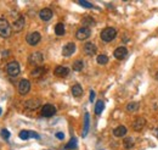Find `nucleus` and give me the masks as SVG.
<instances>
[{"mask_svg": "<svg viewBox=\"0 0 158 150\" xmlns=\"http://www.w3.org/2000/svg\"><path fill=\"white\" fill-rule=\"evenodd\" d=\"M12 33V26H10L6 18H0V37L9 38Z\"/></svg>", "mask_w": 158, "mask_h": 150, "instance_id": "1", "label": "nucleus"}, {"mask_svg": "<svg viewBox=\"0 0 158 150\" xmlns=\"http://www.w3.org/2000/svg\"><path fill=\"white\" fill-rule=\"evenodd\" d=\"M100 37H101V39H102L104 42L110 43V42H112V40L117 37V31L113 27H106L105 29H102Z\"/></svg>", "mask_w": 158, "mask_h": 150, "instance_id": "2", "label": "nucleus"}, {"mask_svg": "<svg viewBox=\"0 0 158 150\" xmlns=\"http://www.w3.org/2000/svg\"><path fill=\"white\" fill-rule=\"evenodd\" d=\"M28 62L30 65L35 66V67H39L40 65L44 62V55L40 53V51H35V53L30 54L28 56Z\"/></svg>", "mask_w": 158, "mask_h": 150, "instance_id": "3", "label": "nucleus"}, {"mask_svg": "<svg viewBox=\"0 0 158 150\" xmlns=\"http://www.w3.org/2000/svg\"><path fill=\"white\" fill-rule=\"evenodd\" d=\"M6 72L10 77H17L21 72V67H19V64L17 61H11L6 65Z\"/></svg>", "mask_w": 158, "mask_h": 150, "instance_id": "4", "label": "nucleus"}, {"mask_svg": "<svg viewBox=\"0 0 158 150\" xmlns=\"http://www.w3.org/2000/svg\"><path fill=\"white\" fill-rule=\"evenodd\" d=\"M17 89H18V93L21 95H26L27 93L30 90V82L28 79H21L18 82Z\"/></svg>", "mask_w": 158, "mask_h": 150, "instance_id": "5", "label": "nucleus"}, {"mask_svg": "<svg viewBox=\"0 0 158 150\" xmlns=\"http://www.w3.org/2000/svg\"><path fill=\"white\" fill-rule=\"evenodd\" d=\"M56 113V107L52 104H45L42 107V116L43 117H51Z\"/></svg>", "mask_w": 158, "mask_h": 150, "instance_id": "6", "label": "nucleus"}, {"mask_svg": "<svg viewBox=\"0 0 158 150\" xmlns=\"http://www.w3.org/2000/svg\"><path fill=\"white\" fill-rule=\"evenodd\" d=\"M146 120L144 117H137V118H135L134 121H132V125H131V127H132V129L134 131H136V132H140V131H142V129L145 128V126H146Z\"/></svg>", "mask_w": 158, "mask_h": 150, "instance_id": "7", "label": "nucleus"}, {"mask_svg": "<svg viewBox=\"0 0 158 150\" xmlns=\"http://www.w3.org/2000/svg\"><path fill=\"white\" fill-rule=\"evenodd\" d=\"M90 35H91V31H90V28H86V27H80L77 31V33H75V37H77L78 40H85V39H88Z\"/></svg>", "mask_w": 158, "mask_h": 150, "instance_id": "8", "label": "nucleus"}, {"mask_svg": "<svg viewBox=\"0 0 158 150\" xmlns=\"http://www.w3.org/2000/svg\"><path fill=\"white\" fill-rule=\"evenodd\" d=\"M40 39H42V35H40L39 32H32L27 34V37H26V40L29 45H37L40 42Z\"/></svg>", "mask_w": 158, "mask_h": 150, "instance_id": "9", "label": "nucleus"}, {"mask_svg": "<svg viewBox=\"0 0 158 150\" xmlns=\"http://www.w3.org/2000/svg\"><path fill=\"white\" fill-rule=\"evenodd\" d=\"M24 23H26L24 17L23 16H18L12 23V31H13V32H16V33L21 32V31L23 29V27H24Z\"/></svg>", "mask_w": 158, "mask_h": 150, "instance_id": "10", "label": "nucleus"}, {"mask_svg": "<svg viewBox=\"0 0 158 150\" xmlns=\"http://www.w3.org/2000/svg\"><path fill=\"white\" fill-rule=\"evenodd\" d=\"M75 51V44L74 43H67L63 48H62V55L65 58H69L72 56Z\"/></svg>", "mask_w": 158, "mask_h": 150, "instance_id": "11", "label": "nucleus"}, {"mask_svg": "<svg viewBox=\"0 0 158 150\" xmlns=\"http://www.w3.org/2000/svg\"><path fill=\"white\" fill-rule=\"evenodd\" d=\"M40 105H42L40 99H29L24 102V107L28 109V110H37L38 107H40Z\"/></svg>", "mask_w": 158, "mask_h": 150, "instance_id": "12", "label": "nucleus"}, {"mask_svg": "<svg viewBox=\"0 0 158 150\" xmlns=\"http://www.w3.org/2000/svg\"><path fill=\"white\" fill-rule=\"evenodd\" d=\"M113 55H114V58L117 60H123L128 56V49H126L125 46H119V48H117L114 50Z\"/></svg>", "mask_w": 158, "mask_h": 150, "instance_id": "13", "label": "nucleus"}, {"mask_svg": "<svg viewBox=\"0 0 158 150\" xmlns=\"http://www.w3.org/2000/svg\"><path fill=\"white\" fill-rule=\"evenodd\" d=\"M83 50H84V54L85 55H88V56H94L95 54H96V51H97V48H96V45L94 44V43H86L85 45H84V48H83Z\"/></svg>", "mask_w": 158, "mask_h": 150, "instance_id": "14", "label": "nucleus"}, {"mask_svg": "<svg viewBox=\"0 0 158 150\" xmlns=\"http://www.w3.org/2000/svg\"><path fill=\"white\" fill-rule=\"evenodd\" d=\"M52 10L51 9H43V10H40V12H39V17L42 21H50V20L52 18Z\"/></svg>", "mask_w": 158, "mask_h": 150, "instance_id": "15", "label": "nucleus"}, {"mask_svg": "<svg viewBox=\"0 0 158 150\" xmlns=\"http://www.w3.org/2000/svg\"><path fill=\"white\" fill-rule=\"evenodd\" d=\"M54 73L57 77H67L69 75V69L68 67H66V66H57L55 69Z\"/></svg>", "mask_w": 158, "mask_h": 150, "instance_id": "16", "label": "nucleus"}, {"mask_svg": "<svg viewBox=\"0 0 158 150\" xmlns=\"http://www.w3.org/2000/svg\"><path fill=\"white\" fill-rule=\"evenodd\" d=\"M125 134H126V127H124V126H118L117 128L113 129V136L117 138L124 137Z\"/></svg>", "mask_w": 158, "mask_h": 150, "instance_id": "17", "label": "nucleus"}, {"mask_svg": "<svg viewBox=\"0 0 158 150\" xmlns=\"http://www.w3.org/2000/svg\"><path fill=\"white\" fill-rule=\"evenodd\" d=\"M89 126H90V115L88 112H85L84 115V128H83V137H86V134L89 132Z\"/></svg>", "mask_w": 158, "mask_h": 150, "instance_id": "18", "label": "nucleus"}, {"mask_svg": "<svg viewBox=\"0 0 158 150\" xmlns=\"http://www.w3.org/2000/svg\"><path fill=\"white\" fill-rule=\"evenodd\" d=\"M45 72H46V69L43 66H39V67H35V69L30 72V76H33V77H42Z\"/></svg>", "mask_w": 158, "mask_h": 150, "instance_id": "19", "label": "nucleus"}, {"mask_svg": "<svg viewBox=\"0 0 158 150\" xmlns=\"http://www.w3.org/2000/svg\"><path fill=\"white\" fill-rule=\"evenodd\" d=\"M72 94H73L75 98H79L81 94H83V88H81L80 84L75 83V84L72 87Z\"/></svg>", "mask_w": 158, "mask_h": 150, "instance_id": "20", "label": "nucleus"}, {"mask_svg": "<svg viewBox=\"0 0 158 150\" xmlns=\"http://www.w3.org/2000/svg\"><path fill=\"white\" fill-rule=\"evenodd\" d=\"M104 109H105V102L102 100L96 101V105H95V113L96 115H101V112L104 111Z\"/></svg>", "mask_w": 158, "mask_h": 150, "instance_id": "21", "label": "nucleus"}, {"mask_svg": "<svg viewBox=\"0 0 158 150\" xmlns=\"http://www.w3.org/2000/svg\"><path fill=\"white\" fill-rule=\"evenodd\" d=\"M72 69L74 71H77V72L81 71V70L84 69V61L83 60H75L74 62H73V65H72Z\"/></svg>", "mask_w": 158, "mask_h": 150, "instance_id": "22", "label": "nucleus"}, {"mask_svg": "<svg viewBox=\"0 0 158 150\" xmlns=\"http://www.w3.org/2000/svg\"><path fill=\"white\" fill-rule=\"evenodd\" d=\"M66 32V29H65V24L63 23H57L55 26V34L56 35H63Z\"/></svg>", "mask_w": 158, "mask_h": 150, "instance_id": "23", "label": "nucleus"}, {"mask_svg": "<svg viewBox=\"0 0 158 150\" xmlns=\"http://www.w3.org/2000/svg\"><path fill=\"white\" fill-rule=\"evenodd\" d=\"M77 149V138H71V140L68 142V144L65 147V150H74Z\"/></svg>", "mask_w": 158, "mask_h": 150, "instance_id": "24", "label": "nucleus"}, {"mask_svg": "<svg viewBox=\"0 0 158 150\" xmlns=\"http://www.w3.org/2000/svg\"><path fill=\"white\" fill-rule=\"evenodd\" d=\"M81 23L84 24V27L89 28V27H91V26H94V24H95V21H94V20L91 18L90 16H85L83 20H81Z\"/></svg>", "mask_w": 158, "mask_h": 150, "instance_id": "25", "label": "nucleus"}, {"mask_svg": "<svg viewBox=\"0 0 158 150\" xmlns=\"http://www.w3.org/2000/svg\"><path fill=\"white\" fill-rule=\"evenodd\" d=\"M96 61H97V64H100V65H106L108 62V56L105 55V54H101L96 58Z\"/></svg>", "mask_w": 158, "mask_h": 150, "instance_id": "26", "label": "nucleus"}, {"mask_svg": "<svg viewBox=\"0 0 158 150\" xmlns=\"http://www.w3.org/2000/svg\"><path fill=\"white\" fill-rule=\"evenodd\" d=\"M139 107H140L139 102H136V101H132V102H129V104L126 105V110H128V111H130V112H134V111H136Z\"/></svg>", "mask_w": 158, "mask_h": 150, "instance_id": "27", "label": "nucleus"}, {"mask_svg": "<svg viewBox=\"0 0 158 150\" xmlns=\"http://www.w3.org/2000/svg\"><path fill=\"white\" fill-rule=\"evenodd\" d=\"M123 144H124V148H125V149H131L132 147H134V139H132L131 137L125 138L124 142H123Z\"/></svg>", "mask_w": 158, "mask_h": 150, "instance_id": "28", "label": "nucleus"}, {"mask_svg": "<svg viewBox=\"0 0 158 150\" xmlns=\"http://www.w3.org/2000/svg\"><path fill=\"white\" fill-rule=\"evenodd\" d=\"M18 137L21 138L22 140H27V139H29V138H30V133H29V131H27V129H23V131L19 132Z\"/></svg>", "mask_w": 158, "mask_h": 150, "instance_id": "29", "label": "nucleus"}, {"mask_svg": "<svg viewBox=\"0 0 158 150\" xmlns=\"http://www.w3.org/2000/svg\"><path fill=\"white\" fill-rule=\"evenodd\" d=\"M78 4L80 5V6H83V7H86V9H93L94 7V5L89 3V1H85V0H79Z\"/></svg>", "mask_w": 158, "mask_h": 150, "instance_id": "30", "label": "nucleus"}, {"mask_svg": "<svg viewBox=\"0 0 158 150\" xmlns=\"http://www.w3.org/2000/svg\"><path fill=\"white\" fill-rule=\"evenodd\" d=\"M0 133H1V137L4 138V139H6V140H7V139L10 138V132L7 131V129H1V132H0Z\"/></svg>", "mask_w": 158, "mask_h": 150, "instance_id": "31", "label": "nucleus"}, {"mask_svg": "<svg viewBox=\"0 0 158 150\" xmlns=\"http://www.w3.org/2000/svg\"><path fill=\"white\" fill-rule=\"evenodd\" d=\"M29 133H30V138H35V139H39L40 138V136L37 133V132H34V131H29Z\"/></svg>", "mask_w": 158, "mask_h": 150, "instance_id": "32", "label": "nucleus"}, {"mask_svg": "<svg viewBox=\"0 0 158 150\" xmlns=\"http://www.w3.org/2000/svg\"><path fill=\"white\" fill-rule=\"evenodd\" d=\"M55 136H56V138H57V139H60V140H62V139L65 138V134H63V132H57V133L55 134Z\"/></svg>", "mask_w": 158, "mask_h": 150, "instance_id": "33", "label": "nucleus"}, {"mask_svg": "<svg viewBox=\"0 0 158 150\" xmlns=\"http://www.w3.org/2000/svg\"><path fill=\"white\" fill-rule=\"evenodd\" d=\"M89 99H90L91 102L94 101V99H95V92H94V90H90V96H89Z\"/></svg>", "mask_w": 158, "mask_h": 150, "instance_id": "34", "label": "nucleus"}, {"mask_svg": "<svg viewBox=\"0 0 158 150\" xmlns=\"http://www.w3.org/2000/svg\"><path fill=\"white\" fill-rule=\"evenodd\" d=\"M10 53H9V51H3V53H1V55L4 56V58H7V55H9Z\"/></svg>", "mask_w": 158, "mask_h": 150, "instance_id": "35", "label": "nucleus"}, {"mask_svg": "<svg viewBox=\"0 0 158 150\" xmlns=\"http://www.w3.org/2000/svg\"><path fill=\"white\" fill-rule=\"evenodd\" d=\"M155 133H156V136L158 137V128H156V131H155Z\"/></svg>", "mask_w": 158, "mask_h": 150, "instance_id": "36", "label": "nucleus"}, {"mask_svg": "<svg viewBox=\"0 0 158 150\" xmlns=\"http://www.w3.org/2000/svg\"><path fill=\"white\" fill-rule=\"evenodd\" d=\"M1 112H3V110H1V107H0V115H1Z\"/></svg>", "mask_w": 158, "mask_h": 150, "instance_id": "37", "label": "nucleus"}]
</instances>
